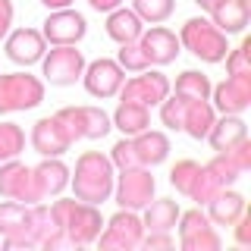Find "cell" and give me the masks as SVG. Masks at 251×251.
Instances as JSON below:
<instances>
[{"label":"cell","mask_w":251,"mask_h":251,"mask_svg":"<svg viewBox=\"0 0 251 251\" xmlns=\"http://www.w3.org/2000/svg\"><path fill=\"white\" fill-rule=\"evenodd\" d=\"M85 31H88L85 16L66 6V10H53L47 16L41 35H44V41H50V44H75V41L85 38Z\"/></svg>","instance_id":"obj_12"},{"label":"cell","mask_w":251,"mask_h":251,"mask_svg":"<svg viewBox=\"0 0 251 251\" xmlns=\"http://www.w3.org/2000/svg\"><path fill=\"white\" fill-rule=\"evenodd\" d=\"M210 13H214V25L223 35L245 31V25H248V0H220Z\"/></svg>","instance_id":"obj_23"},{"label":"cell","mask_w":251,"mask_h":251,"mask_svg":"<svg viewBox=\"0 0 251 251\" xmlns=\"http://www.w3.org/2000/svg\"><path fill=\"white\" fill-rule=\"evenodd\" d=\"M57 120L63 123V129L69 132V138L78 141V138H104L113 126H110V116L104 113L100 107H63L57 110Z\"/></svg>","instance_id":"obj_6"},{"label":"cell","mask_w":251,"mask_h":251,"mask_svg":"<svg viewBox=\"0 0 251 251\" xmlns=\"http://www.w3.org/2000/svg\"><path fill=\"white\" fill-rule=\"evenodd\" d=\"M85 78V88H88V94H94V98H113L116 91L123 88V66L116 60H107V57H100V60H94L88 69L82 73Z\"/></svg>","instance_id":"obj_13"},{"label":"cell","mask_w":251,"mask_h":251,"mask_svg":"<svg viewBox=\"0 0 251 251\" xmlns=\"http://www.w3.org/2000/svg\"><path fill=\"white\" fill-rule=\"evenodd\" d=\"M223 154H229L232 157V163L239 167L242 173H248L251 170V141L248 138H242L235 148H229V151H223Z\"/></svg>","instance_id":"obj_39"},{"label":"cell","mask_w":251,"mask_h":251,"mask_svg":"<svg viewBox=\"0 0 251 251\" xmlns=\"http://www.w3.org/2000/svg\"><path fill=\"white\" fill-rule=\"evenodd\" d=\"M41 100H44V85L38 75H28V73L0 75V113L31 110Z\"/></svg>","instance_id":"obj_4"},{"label":"cell","mask_w":251,"mask_h":251,"mask_svg":"<svg viewBox=\"0 0 251 251\" xmlns=\"http://www.w3.org/2000/svg\"><path fill=\"white\" fill-rule=\"evenodd\" d=\"M179 242H182L185 251H217L220 248V235L201 207L179 214Z\"/></svg>","instance_id":"obj_9"},{"label":"cell","mask_w":251,"mask_h":251,"mask_svg":"<svg viewBox=\"0 0 251 251\" xmlns=\"http://www.w3.org/2000/svg\"><path fill=\"white\" fill-rule=\"evenodd\" d=\"M0 195L10 201L22 204H38L35 182H31V167H25L22 160H3L0 163Z\"/></svg>","instance_id":"obj_11"},{"label":"cell","mask_w":251,"mask_h":251,"mask_svg":"<svg viewBox=\"0 0 251 251\" xmlns=\"http://www.w3.org/2000/svg\"><path fill=\"white\" fill-rule=\"evenodd\" d=\"M167 94H170V78L163 75V73L145 69L141 75H135V78H129V82H126L123 100H135V104L154 107V104H160Z\"/></svg>","instance_id":"obj_14"},{"label":"cell","mask_w":251,"mask_h":251,"mask_svg":"<svg viewBox=\"0 0 251 251\" xmlns=\"http://www.w3.org/2000/svg\"><path fill=\"white\" fill-rule=\"evenodd\" d=\"M50 214H53V223L63 229V235H66V242L73 248L91 245V242L100 235V226H104V217H100L98 204L78 201V198H73V201H53Z\"/></svg>","instance_id":"obj_1"},{"label":"cell","mask_w":251,"mask_h":251,"mask_svg":"<svg viewBox=\"0 0 251 251\" xmlns=\"http://www.w3.org/2000/svg\"><path fill=\"white\" fill-rule=\"evenodd\" d=\"M31 148L41 157H60L73 148V138H69V132L63 129V123L57 116H44L31 129Z\"/></svg>","instance_id":"obj_15"},{"label":"cell","mask_w":251,"mask_h":251,"mask_svg":"<svg viewBox=\"0 0 251 251\" xmlns=\"http://www.w3.org/2000/svg\"><path fill=\"white\" fill-rule=\"evenodd\" d=\"M173 10H176V0H132V13L141 22H154V25L170 19Z\"/></svg>","instance_id":"obj_29"},{"label":"cell","mask_w":251,"mask_h":251,"mask_svg":"<svg viewBox=\"0 0 251 251\" xmlns=\"http://www.w3.org/2000/svg\"><path fill=\"white\" fill-rule=\"evenodd\" d=\"M179 41L185 44V50H192L198 60L204 63H220L226 57V35L220 31L214 22H207V19H188L185 25H182V35H179Z\"/></svg>","instance_id":"obj_3"},{"label":"cell","mask_w":251,"mask_h":251,"mask_svg":"<svg viewBox=\"0 0 251 251\" xmlns=\"http://www.w3.org/2000/svg\"><path fill=\"white\" fill-rule=\"evenodd\" d=\"M129 145H132V154H135L138 167H157V163H163L167 154H170V138L163 135V132H151V129L138 132Z\"/></svg>","instance_id":"obj_20"},{"label":"cell","mask_w":251,"mask_h":251,"mask_svg":"<svg viewBox=\"0 0 251 251\" xmlns=\"http://www.w3.org/2000/svg\"><path fill=\"white\" fill-rule=\"evenodd\" d=\"M141 19L132 10H123V6H116V10H110V19H107V35L113 38L116 44H129V41H138L141 38Z\"/></svg>","instance_id":"obj_25"},{"label":"cell","mask_w":251,"mask_h":251,"mask_svg":"<svg viewBox=\"0 0 251 251\" xmlns=\"http://www.w3.org/2000/svg\"><path fill=\"white\" fill-rule=\"evenodd\" d=\"M176 220H179V204L173 201V198H160V201H151L145 207V229L148 232H170L173 226H176Z\"/></svg>","instance_id":"obj_27"},{"label":"cell","mask_w":251,"mask_h":251,"mask_svg":"<svg viewBox=\"0 0 251 251\" xmlns=\"http://www.w3.org/2000/svg\"><path fill=\"white\" fill-rule=\"evenodd\" d=\"M214 107L207 100H188L185 104V116H182V132H188L192 138H207L210 126H214Z\"/></svg>","instance_id":"obj_26"},{"label":"cell","mask_w":251,"mask_h":251,"mask_svg":"<svg viewBox=\"0 0 251 251\" xmlns=\"http://www.w3.org/2000/svg\"><path fill=\"white\" fill-rule=\"evenodd\" d=\"M226 73L229 75H251V38H245L235 50L226 53Z\"/></svg>","instance_id":"obj_33"},{"label":"cell","mask_w":251,"mask_h":251,"mask_svg":"<svg viewBox=\"0 0 251 251\" xmlns=\"http://www.w3.org/2000/svg\"><path fill=\"white\" fill-rule=\"evenodd\" d=\"M138 47L145 50L151 66H167V63H173L179 57V38L163 25H154L151 31H141Z\"/></svg>","instance_id":"obj_16"},{"label":"cell","mask_w":251,"mask_h":251,"mask_svg":"<svg viewBox=\"0 0 251 251\" xmlns=\"http://www.w3.org/2000/svg\"><path fill=\"white\" fill-rule=\"evenodd\" d=\"M85 73V57L73 44H53V50L44 57V78L50 85H75V78Z\"/></svg>","instance_id":"obj_10"},{"label":"cell","mask_w":251,"mask_h":251,"mask_svg":"<svg viewBox=\"0 0 251 251\" xmlns=\"http://www.w3.org/2000/svg\"><path fill=\"white\" fill-rule=\"evenodd\" d=\"M160 104H163V107H160L163 126H167V129H173V132H179V129H182V116H185V104H188V100L179 98V94H173V98H163Z\"/></svg>","instance_id":"obj_35"},{"label":"cell","mask_w":251,"mask_h":251,"mask_svg":"<svg viewBox=\"0 0 251 251\" xmlns=\"http://www.w3.org/2000/svg\"><path fill=\"white\" fill-rule=\"evenodd\" d=\"M78 201L104 204L113 195V163L100 151H85L75 160V176L69 179Z\"/></svg>","instance_id":"obj_2"},{"label":"cell","mask_w":251,"mask_h":251,"mask_svg":"<svg viewBox=\"0 0 251 251\" xmlns=\"http://www.w3.org/2000/svg\"><path fill=\"white\" fill-rule=\"evenodd\" d=\"M31 182H35L38 201L50 198V195H60L69 185V167L63 160H57V157H44L38 167H31Z\"/></svg>","instance_id":"obj_17"},{"label":"cell","mask_w":251,"mask_h":251,"mask_svg":"<svg viewBox=\"0 0 251 251\" xmlns=\"http://www.w3.org/2000/svg\"><path fill=\"white\" fill-rule=\"evenodd\" d=\"M88 3L98 13H110V10H116V6H123V0H88Z\"/></svg>","instance_id":"obj_42"},{"label":"cell","mask_w":251,"mask_h":251,"mask_svg":"<svg viewBox=\"0 0 251 251\" xmlns=\"http://www.w3.org/2000/svg\"><path fill=\"white\" fill-rule=\"evenodd\" d=\"M10 25H13V3L10 0H0V38H6Z\"/></svg>","instance_id":"obj_41"},{"label":"cell","mask_w":251,"mask_h":251,"mask_svg":"<svg viewBox=\"0 0 251 251\" xmlns=\"http://www.w3.org/2000/svg\"><path fill=\"white\" fill-rule=\"evenodd\" d=\"M198 170H201V163L198 160H179L176 167H173L170 173V182L176 192H182V195H192V185H195V179H198Z\"/></svg>","instance_id":"obj_31"},{"label":"cell","mask_w":251,"mask_h":251,"mask_svg":"<svg viewBox=\"0 0 251 251\" xmlns=\"http://www.w3.org/2000/svg\"><path fill=\"white\" fill-rule=\"evenodd\" d=\"M41 3L50 10H66V6H73V0H41Z\"/></svg>","instance_id":"obj_43"},{"label":"cell","mask_w":251,"mask_h":251,"mask_svg":"<svg viewBox=\"0 0 251 251\" xmlns=\"http://www.w3.org/2000/svg\"><path fill=\"white\" fill-rule=\"evenodd\" d=\"M0 242L3 248H38L31 239V204L10 198L0 204Z\"/></svg>","instance_id":"obj_5"},{"label":"cell","mask_w":251,"mask_h":251,"mask_svg":"<svg viewBox=\"0 0 251 251\" xmlns=\"http://www.w3.org/2000/svg\"><path fill=\"white\" fill-rule=\"evenodd\" d=\"M113 126L123 135H138L151 126V107L135 104V100H120V107L113 113Z\"/></svg>","instance_id":"obj_24"},{"label":"cell","mask_w":251,"mask_h":251,"mask_svg":"<svg viewBox=\"0 0 251 251\" xmlns=\"http://www.w3.org/2000/svg\"><path fill=\"white\" fill-rule=\"evenodd\" d=\"M25 151V132L16 123H0V163Z\"/></svg>","instance_id":"obj_30"},{"label":"cell","mask_w":251,"mask_h":251,"mask_svg":"<svg viewBox=\"0 0 251 251\" xmlns=\"http://www.w3.org/2000/svg\"><path fill=\"white\" fill-rule=\"evenodd\" d=\"M176 94L185 98V100H207L210 78L204 73H198V69H185V73L176 78Z\"/></svg>","instance_id":"obj_28"},{"label":"cell","mask_w":251,"mask_h":251,"mask_svg":"<svg viewBox=\"0 0 251 251\" xmlns=\"http://www.w3.org/2000/svg\"><path fill=\"white\" fill-rule=\"evenodd\" d=\"M123 69H129V73H145V69H151V63H148L145 50L138 47V41H129V44H120V57H116Z\"/></svg>","instance_id":"obj_34"},{"label":"cell","mask_w":251,"mask_h":251,"mask_svg":"<svg viewBox=\"0 0 251 251\" xmlns=\"http://www.w3.org/2000/svg\"><path fill=\"white\" fill-rule=\"evenodd\" d=\"M242 138H248V126L242 123L239 113H223V120H214V126H210V132H207V141L217 154L235 148Z\"/></svg>","instance_id":"obj_21"},{"label":"cell","mask_w":251,"mask_h":251,"mask_svg":"<svg viewBox=\"0 0 251 251\" xmlns=\"http://www.w3.org/2000/svg\"><path fill=\"white\" fill-rule=\"evenodd\" d=\"M141 235H145V223L135 217V210L123 207L120 214L110 217V223L104 226V232L98 239L104 251H132L141 245Z\"/></svg>","instance_id":"obj_8"},{"label":"cell","mask_w":251,"mask_h":251,"mask_svg":"<svg viewBox=\"0 0 251 251\" xmlns=\"http://www.w3.org/2000/svg\"><path fill=\"white\" fill-rule=\"evenodd\" d=\"M154 176L148 167H129L120 170V182H116V204L126 210H145L154 198Z\"/></svg>","instance_id":"obj_7"},{"label":"cell","mask_w":251,"mask_h":251,"mask_svg":"<svg viewBox=\"0 0 251 251\" xmlns=\"http://www.w3.org/2000/svg\"><path fill=\"white\" fill-rule=\"evenodd\" d=\"M232 226H235V242L239 245H251V214L248 210H242V217Z\"/></svg>","instance_id":"obj_40"},{"label":"cell","mask_w":251,"mask_h":251,"mask_svg":"<svg viewBox=\"0 0 251 251\" xmlns=\"http://www.w3.org/2000/svg\"><path fill=\"white\" fill-rule=\"evenodd\" d=\"M176 242H173V235L170 232H148V235H141V245L138 248H145V251H167V248H173Z\"/></svg>","instance_id":"obj_38"},{"label":"cell","mask_w":251,"mask_h":251,"mask_svg":"<svg viewBox=\"0 0 251 251\" xmlns=\"http://www.w3.org/2000/svg\"><path fill=\"white\" fill-rule=\"evenodd\" d=\"M195 3H198L201 10H207V13H210V10H214V6L220 3V0H195Z\"/></svg>","instance_id":"obj_44"},{"label":"cell","mask_w":251,"mask_h":251,"mask_svg":"<svg viewBox=\"0 0 251 251\" xmlns=\"http://www.w3.org/2000/svg\"><path fill=\"white\" fill-rule=\"evenodd\" d=\"M214 91V104L223 113H245L251 104V75H229Z\"/></svg>","instance_id":"obj_18"},{"label":"cell","mask_w":251,"mask_h":251,"mask_svg":"<svg viewBox=\"0 0 251 251\" xmlns=\"http://www.w3.org/2000/svg\"><path fill=\"white\" fill-rule=\"evenodd\" d=\"M207 167H210V173H214V176L220 179V185H223V188H226V185H232L235 179L242 176V170L232 163V157H229V154H217L214 160L207 163Z\"/></svg>","instance_id":"obj_36"},{"label":"cell","mask_w":251,"mask_h":251,"mask_svg":"<svg viewBox=\"0 0 251 251\" xmlns=\"http://www.w3.org/2000/svg\"><path fill=\"white\" fill-rule=\"evenodd\" d=\"M110 163H113V167H120V170L138 167V163H135V154H132L129 138H123V141H116V145H113V151H110Z\"/></svg>","instance_id":"obj_37"},{"label":"cell","mask_w":251,"mask_h":251,"mask_svg":"<svg viewBox=\"0 0 251 251\" xmlns=\"http://www.w3.org/2000/svg\"><path fill=\"white\" fill-rule=\"evenodd\" d=\"M242 210H245V198L239 192H232L229 185L220 188L214 198L207 201V220L217 226H232L242 217Z\"/></svg>","instance_id":"obj_22"},{"label":"cell","mask_w":251,"mask_h":251,"mask_svg":"<svg viewBox=\"0 0 251 251\" xmlns=\"http://www.w3.org/2000/svg\"><path fill=\"white\" fill-rule=\"evenodd\" d=\"M6 57L19 66H31L44 57V35L35 28H16L6 38Z\"/></svg>","instance_id":"obj_19"},{"label":"cell","mask_w":251,"mask_h":251,"mask_svg":"<svg viewBox=\"0 0 251 251\" xmlns=\"http://www.w3.org/2000/svg\"><path fill=\"white\" fill-rule=\"evenodd\" d=\"M220 179L214 176V173H210V167L207 163H204V167L198 170V179H195V185H192V195H188V198L192 201H198V204H207L210 198H214V195L220 192Z\"/></svg>","instance_id":"obj_32"}]
</instances>
